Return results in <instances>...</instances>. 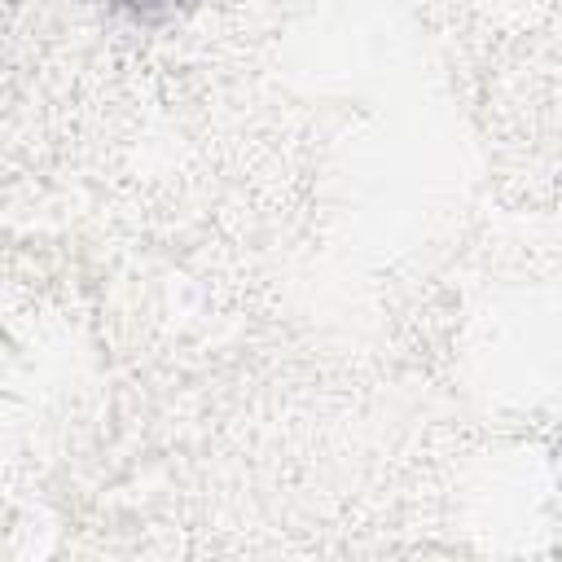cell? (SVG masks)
Returning a JSON list of instances; mask_svg holds the SVG:
<instances>
[{"label":"cell","mask_w":562,"mask_h":562,"mask_svg":"<svg viewBox=\"0 0 562 562\" xmlns=\"http://www.w3.org/2000/svg\"><path fill=\"white\" fill-rule=\"evenodd\" d=\"M119 13H127V18H136V22H162V18H171V13H180L184 4H193V0H110Z\"/></svg>","instance_id":"cell-1"}]
</instances>
